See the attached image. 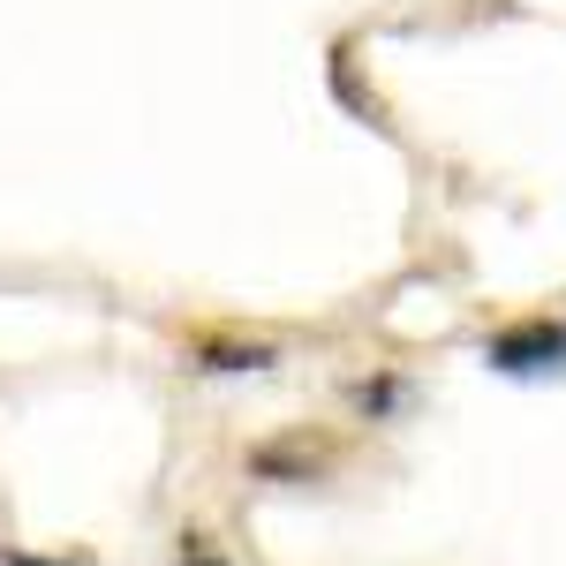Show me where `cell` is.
<instances>
[{
  "label": "cell",
  "instance_id": "cell-4",
  "mask_svg": "<svg viewBox=\"0 0 566 566\" xmlns=\"http://www.w3.org/2000/svg\"><path fill=\"white\" fill-rule=\"evenodd\" d=\"M181 566H227V559H219L205 536H181Z\"/></svg>",
  "mask_w": 566,
  "mask_h": 566
},
{
  "label": "cell",
  "instance_id": "cell-5",
  "mask_svg": "<svg viewBox=\"0 0 566 566\" xmlns=\"http://www.w3.org/2000/svg\"><path fill=\"white\" fill-rule=\"evenodd\" d=\"M0 566H91V559H39V552H0Z\"/></svg>",
  "mask_w": 566,
  "mask_h": 566
},
{
  "label": "cell",
  "instance_id": "cell-1",
  "mask_svg": "<svg viewBox=\"0 0 566 566\" xmlns=\"http://www.w3.org/2000/svg\"><path fill=\"white\" fill-rule=\"evenodd\" d=\"M499 378H566V317H514L483 340Z\"/></svg>",
  "mask_w": 566,
  "mask_h": 566
},
{
  "label": "cell",
  "instance_id": "cell-3",
  "mask_svg": "<svg viewBox=\"0 0 566 566\" xmlns=\"http://www.w3.org/2000/svg\"><path fill=\"white\" fill-rule=\"evenodd\" d=\"M348 400L363 408V416H386L392 400H400V378H355V386H348Z\"/></svg>",
  "mask_w": 566,
  "mask_h": 566
},
{
  "label": "cell",
  "instance_id": "cell-2",
  "mask_svg": "<svg viewBox=\"0 0 566 566\" xmlns=\"http://www.w3.org/2000/svg\"><path fill=\"white\" fill-rule=\"evenodd\" d=\"M264 363H272L264 340H250V348L242 340H197V370H264Z\"/></svg>",
  "mask_w": 566,
  "mask_h": 566
}]
</instances>
